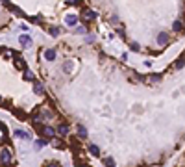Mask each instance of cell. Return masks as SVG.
<instances>
[{
    "label": "cell",
    "instance_id": "e0dca14e",
    "mask_svg": "<svg viewBox=\"0 0 185 167\" xmlns=\"http://www.w3.org/2000/svg\"><path fill=\"white\" fill-rule=\"evenodd\" d=\"M104 165L106 167H115V160L113 158H104Z\"/></svg>",
    "mask_w": 185,
    "mask_h": 167
},
{
    "label": "cell",
    "instance_id": "ffe728a7",
    "mask_svg": "<svg viewBox=\"0 0 185 167\" xmlns=\"http://www.w3.org/2000/svg\"><path fill=\"white\" fill-rule=\"evenodd\" d=\"M150 80H152V82H159V80H161V74H152Z\"/></svg>",
    "mask_w": 185,
    "mask_h": 167
},
{
    "label": "cell",
    "instance_id": "4fadbf2b",
    "mask_svg": "<svg viewBox=\"0 0 185 167\" xmlns=\"http://www.w3.org/2000/svg\"><path fill=\"white\" fill-rule=\"evenodd\" d=\"M183 65H185V54L181 56V58H180V60H178L176 63H174V69H181Z\"/></svg>",
    "mask_w": 185,
    "mask_h": 167
},
{
    "label": "cell",
    "instance_id": "3957f363",
    "mask_svg": "<svg viewBox=\"0 0 185 167\" xmlns=\"http://www.w3.org/2000/svg\"><path fill=\"white\" fill-rule=\"evenodd\" d=\"M56 132L59 134L61 138H67V136H69V125H65V122H61V125L56 128Z\"/></svg>",
    "mask_w": 185,
    "mask_h": 167
},
{
    "label": "cell",
    "instance_id": "277c9868",
    "mask_svg": "<svg viewBox=\"0 0 185 167\" xmlns=\"http://www.w3.org/2000/svg\"><path fill=\"white\" fill-rule=\"evenodd\" d=\"M169 41H170V37H169V33H165V32H161L157 36V43H161V45H167Z\"/></svg>",
    "mask_w": 185,
    "mask_h": 167
},
{
    "label": "cell",
    "instance_id": "44dd1931",
    "mask_svg": "<svg viewBox=\"0 0 185 167\" xmlns=\"http://www.w3.org/2000/svg\"><path fill=\"white\" fill-rule=\"evenodd\" d=\"M132 50H135V52L139 50V45H137V43H132Z\"/></svg>",
    "mask_w": 185,
    "mask_h": 167
},
{
    "label": "cell",
    "instance_id": "5bb4252c",
    "mask_svg": "<svg viewBox=\"0 0 185 167\" xmlns=\"http://www.w3.org/2000/svg\"><path fill=\"white\" fill-rule=\"evenodd\" d=\"M89 152H91L93 156H100V149L96 147V145H89Z\"/></svg>",
    "mask_w": 185,
    "mask_h": 167
},
{
    "label": "cell",
    "instance_id": "ba28073f",
    "mask_svg": "<svg viewBox=\"0 0 185 167\" xmlns=\"http://www.w3.org/2000/svg\"><path fill=\"white\" fill-rule=\"evenodd\" d=\"M76 130H78V138H82V139L87 138V130H85L83 125H78V126H76Z\"/></svg>",
    "mask_w": 185,
    "mask_h": 167
},
{
    "label": "cell",
    "instance_id": "9c48e42d",
    "mask_svg": "<svg viewBox=\"0 0 185 167\" xmlns=\"http://www.w3.org/2000/svg\"><path fill=\"white\" fill-rule=\"evenodd\" d=\"M22 78H24L26 82H35V74L31 73V71H28V69L24 71V76H22Z\"/></svg>",
    "mask_w": 185,
    "mask_h": 167
},
{
    "label": "cell",
    "instance_id": "7c38bea8",
    "mask_svg": "<svg viewBox=\"0 0 185 167\" xmlns=\"http://www.w3.org/2000/svg\"><path fill=\"white\" fill-rule=\"evenodd\" d=\"M15 136L17 138H22V139H30V134H26L24 130H15Z\"/></svg>",
    "mask_w": 185,
    "mask_h": 167
},
{
    "label": "cell",
    "instance_id": "30bf717a",
    "mask_svg": "<svg viewBox=\"0 0 185 167\" xmlns=\"http://www.w3.org/2000/svg\"><path fill=\"white\" fill-rule=\"evenodd\" d=\"M172 28L176 30V32H183V22L181 20H174L172 22Z\"/></svg>",
    "mask_w": 185,
    "mask_h": 167
},
{
    "label": "cell",
    "instance_id": "5b68a950",
    "mask_svg": "<svg viewBox=\"0 0 185 167\" xmlns=\"http://www.w3.org/2000/svg\"><path fill=\"white\" fill-rule=\"evenodd\" d=\"M45 58L48 61H54V60H56V50H54V48H46L45 50Z\"/></svg>",
    "mask_w": 185,
    "mask_h": 167
},
{
    "label": "cell",
    "instance_id": "8992f818",
    "mask_svg": "<svg viewBox=\"0 0 185 167\" xmlns=\"http://www.w3.org/2000/svg\"><path fill=\"white\" fill-rule=\"evenodd\" d=\"M19 41H20V45H22L24 48H28L30 45H31V37H30V36H20V39H19Z\"/></svg>",
    "mask_w": 185,
    "mask_h": 167
},
{
    "label": "cell",
    "instance_id": "d4e9b609",
    "mask_svg": "<svg viewBox=\"0 0 185 167\" xmlns=\"http://www.w3.org/2000/svg\"><path fill=\"white\" fill-rule=\"evenodd\" d=\"M0 104H2V97H0Z\"/></svg>",
    "mask_w": 185,
    "mask_h": 167
},
{
    "label": "cell",
    "instance_id": "7402d4cb",
    "mask_svg": "<svg viewBox=\"0 0 185 167\" xmlns=\"http://www.w3.org/2000/svg\"><path fill=\"white\" fill-rule=\"evenodd\" d=\"M45 167H59V165H58V163H52V162H48Z\"/></svg>",
    "mask_w": 185,
    "mask_h": 167
},
{
    "label": "cell",
    "instance_id": "603a6c76",
    "mask_svg": "<svg viewBox=\"0 0 185 167\" xmlns=\"http://www.w3.org/2000/svg\"><path fill=\"white\" fill-rule=\"evenodd\" d=\"M111 22H113V24H117V22H118V17H115V15H113V17H111Z\"/></svg>",
    "mask_w": 185,
    "mask_h": 167
},
{
    "label": "cell",
    "instance_id": "52a82bcc",
    "mask_svg": "<svg viewBox=\"0 0 185 167\" xmlns=\"http://www.w3.org/2000/svg\"><path fill=\"white\" fill-rule=\"evenodd\" d=\"M83 15H85L87 20H94V19H96V11H93V9H85Z\"/></svg>",
    "mask_w": 185,
    "mask_h": 167
},
{
    "label": "cell",
    "instance_id": "cb8c5ba5",
    "mask_svg": "<svg viewBox=\"0 0 185 167\" xmlns=\"http://www.w3.org/2000/svg\"><path fill=\"white\" fill-rule=\"evenodd\" d=\"M2 52H6V48H4V47H0V54H2Z\"/></svg>",
    "mask_w": 185,
    "mask_h": 167
},
{
    "label": "cell",
    "instance_id": "9a60e30c",
    "mask_svg": "<svg viewBox=\"0 0 185 167\" xmlns=\"http://www.w3.org/2000/svg\"><path fill=\"white\" fill-rule=\"evenodd\" d=\"M34 91L41 95V93H45V89H43V85H41L39 82H34Z\"/></svg>",
    "mask_w": 185,
    "mask_h": 167
},
{
    "label": "cell",
    "instance_id": "8fae6325",
    "mask_svg": "<svg viewBox=\"0 0 185 167\" xmlns=\"http://www.w3.org/2000/svg\"><path fill=\"white\" fill-rule=\"evenodd\" d=\"M15 67L17 69H26V61L20 60V58H15Z\"/></svg>",
    "mask_w": 185,
    "mask_h": 167
},
{
    "label": "cell",
    "instance_id": "6da1fadb",
    "mask_svg": "<svg viewBox=\"0 0 185 167\" xmlns=\"http://www.w3.org/2000/svg\"><path fill=\"white\" fill-rule=\"evenodd\" d=\"M0 163H2L4 167L11 163V150H9V149H2V150H0Z\"/></svg>",
    "mask_w": 185,
    "mask_h": 167
},
{
    "label": "cell",
    "instance_id": "d6986e66",
    "mask_svg": "<svg viewBox=\"0 0 185 167\" xmlns=\"http://www.w3.org/2000/svg\"><path fill=\"white\" fill-rule=\"evenodd\" d=\"M50 33H52L54 37H58V36H59V30H58L56 26H52V28H50Z\"/></svg>",
    "mask_w": 185,
    "mask_h": 167
},
{
    "label": "cell",
    "instance_id": "ac0fdd59",
    "mask_svg": "<svg viewBox=\"0 0 185 167\" xmlns=\"http://www.w3.org/2000/svg\"><path fill=\"white\" fill-rule=\"evenodd\" d=\"M46 143H48L46 139H37V141H35V147H37V149H43V147H45Z\"/></svg>",
    "mask_w": 185,
    "mask_h": 167
},
{
    "label": "cell",
    "instance_id": "2e32d148",
    "mask_svg": "<svg viewBox=\"0 0 185 167\" xmlns=\"http://www.w3.org/2000/svg\"><path fill=\"white\" fill-rule=\"evenodd\" d=\"M76 22H78V19H76L74 15H69V17H67V24H69V26H74Z\"/></svg>",
    "mask_w": 185,
    "mask_h": 167
},
{
    "label": "cell",
    "instance_id": "7a4b0ae2",
    "mask_svg": "<svg viewBox=\"0 0 185 167\" xmlns=\"http://www.w3.org/2000/svg\"><path fill=\"white\" fill-rule=\"evenodd\" d=\"M41 134H45L46 138L54 139V136H56V128H50V126H46V125H43V128H41Z\"/></svg>",
    "mask_w": 185,
    "mask_h": 167
}]
</instances>
